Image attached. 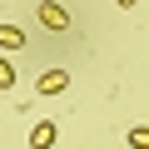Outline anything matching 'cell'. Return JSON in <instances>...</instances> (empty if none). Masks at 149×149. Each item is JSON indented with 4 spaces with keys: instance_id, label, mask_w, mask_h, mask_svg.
Here are the masks:
<instances>
[{
    "instance_id": "2",
    "label": "cell",
    "mask_w": 149,
    "mask_h": 149,
    "mask_svg": "<svg viewBox=\"0 0 149 149\" xmlns=\"http://www.w3.org/2000/svg\"><path fill=\"white\" fill-rule=\"evenodd\" d=\"M35 90H40V95H65V90H70V70H45Z\"/></svg>"
},
{
    "instance_id": "4",
    "label": "cell",
    "mask_w": 149,
    "mask_h": 149,
    "mask_svg": "<svg viewBox=\"0 0 149 149\" xmlns=\"http://www.w3.org/2000/svg\"><path fill=\"white\" fill-rule=\"evenodd\" d=\"M25 45V30L20 25H0V50H20Z\"/></svg>"
},
{
    "instance_id": "5",
    "label": "cell",
    "mask_w": 149,
    "mask_h": 149,
    "mask_svg": "<svg viewBox=\"0 0 149 149\" xmlns=\"http://www.w3.org/2000/svg\"><path fill=\"white\" fill-rule=\"evenodd\" d=\"M124 144H134V149H149V124H139V129H129V139Z\"/></svg>"
},
{
    "instance_id": "6",
    "label": "cell",
    "mask_w": 149,
    "mask_h": 149,
    "mask_svg": "<svg viewBox=\"0 0 149 149\" xmlns=\"http://www.w3.org/2000/svg\"><path fill=\"white\" fill-rule=\"evenodd\" d=\"M10 85H15V65H10V60H0V90H10Z\"/></svg>"
},
{
    "instance_id": "1",
    "label": "cell",
    "mask_w": 149,
    "mask_h": 149,
    "mask_svg": "<svg viewBox=\"0 0 149 149\" xmlns=\"http://www.w3.org/2000/svg\"><path fill=\"white\" fill-rule=\"evenodd\" d=\"M40 25L45 30H70V10L55 5V0H45V5H40Z\"/></svg>"
},
{
    "instance_id": "3",
    "label": "cell",
    "mask_w": 149,
    "mask_h": 149,
    "mask_svg": "<svg viewBox=\"0 0 149 149\" xmlns=\"http://www.w3.org/2000/svg\"><path fill=\"white\" fill-rule=\"evenodd\" d=\"M55 134H60V129H55L50 119H40V124L30 129V144H35V149H50V144H55Z\"/></svg>"
},
{
    "instance_id": "7",
    "label": "cell",
    "mask_w": 149,
    "mask_h": 149,
    "mask_svg": "<svg viewBox=\"0 0 149 149\" xmlns=\"http://www.w3.org/2000/svg\"><path fill=\"white\" fill-rule=\"evenodd\" d=\"M114 5H119V10H129V5H139V0H114Z\"/></svg>"
}]
</instances>
